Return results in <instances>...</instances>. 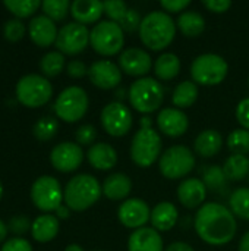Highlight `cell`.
I'll list each match as a JSON object with an SVG mask.
<instances>
[{
  "label": "cell",
  "instance_id": "1",
  "mask_svg": "<svg viewBox=\"0 0 249 251\" xmlns=\"http://www.w3.org/2000/svg\"><path fill=\"white\" fill-rule=\"evenodd\" d=\"M197 235L210 246L229 244L238 231L235 215L220 203L203 204L194 219Z\"/></svg>",
  "mask_w": 249,
  "mask_h": 251
},
{
  "label": "cell",
  "instance_id": "2",
  "mask_svg": "<svg viewBox=\"0 0 249 251\" xmlns=\"http://www.w3.org/2000/svg\"><path fill=\"white\" fill-rule=\"evenodd\" d=\"M138 32L145 47L160 51L172 44L176 35V22L164 10H154L142 18Z\"/></svg>",
  "mask_w": 249,
  "mask_h": 251
},
{
  "label": "cell",
  "instance_id": "3",
  "mask_svg": "<svg viewBox=\"0 0 249 251\" xmlns=\"http://www.w3.org/2000/svg\"><path fill=\"white\" fill-rule=\"evenodd\" d=\"M103 194L101 185L95 176L90 174H79L72 176L65 190L63 201L73 212H84L94 206Z\"/></svg>",
  "mask_w": 249,
  "mask_h": 251
},
{
  "label": "cell",
  "instance_id": "4",
  "mask_svg": "<svg viewBox=\"0 0 249 251\" xmlns=\"http://www.w3.org/2000/svg\"><path fill=\"white\" fill-rule=\"evenodd\" d=\"M128 99L131 101V106L144 115H150L160 109V106L164 101V88L163 85L151 78L144 76L138 78L129 88Z\"/></svg>",
  "mask_w": 249,
  "mask_h": 251
},
{
  "label": "cell",
  "instance_id": "5",
  "mask_svg": "<svg viewBox=\"0 0 249 251\" xmlns=\"http://www.w3.org/2000/svg\"><path fill=\"white\" fill-rule=\"evenodd\" d=\"M229 72L227 62L214 53L200 54L194 59L191 65V76L197 85L213 87L225 81Z\"/></svg>",
  "mask_w": 249,
  "mask_h": 251
},
{
  "label": "cell",
  "instance_id": "6",
  "mask_svg": "<svg viewBox=\"0 0 249 251\" xmlns=\"http://www.w3.org/2000/svg\"><path fill=\"white\" fill-rule=\"evenodd\" d=\"M163 141L153 128H141L135 132L131 143V159L139 168H150L161 156Z\"/></svg>",
  "mask_w": 249,
  "mask_h": 251
},
{
  "label": "cell",
  "instance_id": "7",
  "mask_svg": "<svg viewBox=\"0 0 249 251\" xmlns=\"http://www.w3.org/2000/svg\"><path fill=\"white\" fill-rule=\"evenodd\" d=\"M90 44L101 56H114L123 49L125 32L119 24L101 21L90 31Z\"/></svg>",
  "mask_w": 249,
  "mask_h": 251
},
{
  "label": "cell",
  "instance_id": "8",
  "mask_svg": "<svg viewBox=\"0 0 249 251\" xmlns=\"http://www.w3.org/2000/svg\"><path fill=\"white\" fill-rule=\"evenodd\" d=\"M90 106L88 94L84 88L72 85L65 88L54 101V113L59 119L73 124L81 121Z\"/></svg>",
  "mask_w": 249,
  "mask_h": 251
},
{
  "label": "cell",
  "instance_id": "9",
  "mask_svg": "<svg viewBox=\"0 0 249 251\" xmlns=\"http://www.w3.org/2000/svg\"><path fill=\"white\" fill-rule=\"evenodd\" d=\"M19 103L26 107H40L45 104L53 96V85L50 81L37 74L22 76L15 88Z\"/></svg>",
  "mask_w": 249,
  "mask_h": 251
},
{
  "label": "cell",
  "instance_id": "10",
  "mask_svg": "<svg viewBox=\"0 0 249 251\" xmlns=\"http://www.w3.org/2000/svg\"><path fill=\"white\" fill-rule=\"evenodd\" d=\"M195 168V156L186 146H172L161 153L158 169L167 179H182Z\"/></svg>",
  "mask_w": 249,
  "mask_h": 251
},
{
  "label": "cell",
  "instance_id": "11",
  "mask_svg": "<svg viewBox=\"0 0 249 251\" xmlns=\"http://www.w3.org/2000/svg\"><path fill=\"white\" fill-rule=\"evenodd\" d=\"M31 200L41 212H56L63 201L60 182L50 175L38 176L31 187Z\"/></svg>",
  "mask_w": 249,
  "mask_h": 251
},
{
  "label": "cell",
  "instance_id": "12",
  "mask_svg": "<svg viewBox=\"0 0 249 251\" xmlns=\"http://www.w3.org/2000/svg\"><path fill=\"white\" fill-rule=\"evenodd\" d=\"M101 125L104 131L112 137L126 135L134 124L132 112L122 101H112L106 104L100 115Z\"/></svg>",
  "mask_w": 249,
  "mask_h": 251
},
{
  "label": "cell",
  "instance_id": "13",
  "mask_svg": "<svg viewBox=\"0 0 249 251\" xmlns=\"http://www.w3.org/2000/svg\"><path fill=\"white\" fill-rule=\"evenodd\" d=\"M57 51L63 54H78L87 49L90 44V31L87 25L78 22L65 24L57 34L56 38Z\"/></svg>",
  "mask_w": 249,
  "mask_h": 251
},
{
  "label": "cell",
  "instance_id": "14",
  "mask_svg": "<svg viewBox=\"0 0 249 251\" xmlns=\"http://www.w3.org/2000/svg\"><path fill=\"white\" fill-rule=\"evenodd\" d=\"M117 218L125 228L136 231L144 228L145 224L151 219V209L141 199H128L119 206Z\"/></svg>",
  "mask_w": 249,
  "mask_h": 251
},
{
  "label": "cell",
  "instance_id": "15",
  "mask_svg": "<svg viewBox=\"0 0 249 251\" xmlns=\"http://www.w3.org/2000/svg\"><path fill=\"white\" fill-rule=\"evenodd\" d=\"M84 160V151L78 143H59L50 153V162L59 172H73Z\"/></svg>",
  "mask_w": 249,
  "mask_h": 251
},
{
  "label": "cell",
  "instance_id": "16",
  "mask_svg": "<svg viewBox=\"0 0 249 251\" xmlns=\"http://www.w3.org/2000/svg\"><path fill=\"white\" fill-rule=\"evenodd\" d=\"M88 78L95 87L101 90H112L120 84L122 71L114 62L103 59L94 62L88 68Z\"/></svg>",
  "mask_w": 249,
  "mask_h": 251
},
{
  "label": "cell",
  "instance_id": "17",
  "mask_svg": "<svg viewBox=\"0 0 249 251\" xmlns=\"http://www.w3.org/2000/svg\"><path fill=\"white\" fill-rule=\"evenodd\" d=\"M119 68L126 75L144 78L153 69L151 56L138 47H129L123 50L119 56Z\"/></svg>",
  "mask_w": 249,
  "mask_h": 251
},
{
  "label": "cell",
  "instance_id": "18",
  "mask_svg": "<svg viewBox=\"0 0 249 251\" xmlns=\"http://www.w3.org/2000/svg\"><path fill=\"white\" fill-rule=\"evenodd\" d=\"M157 126L167 137L176 138V137L183 135L188 131L189 119L185 115V112H182L181 109L166 107V109L160 110V113L157 116Z\"/></svg>",
  "mask_w": 249,
  "mask_h": 251
},
{
  "label": "cell",
  "instance_id": "19",
  "mask_svg": "<svg viewBox=\"0 0 249 251\" xmlns=\"http://www.w3.org/2000/svg\"><path fill=\"white\" fill-rule=\"evenodd\" d=\"M28 34L34 44L38 47H48L56 43L57 38V26L53 19L45 15L34 16L28 24Z\"/></svg>",
  "mask_w": 249,
  "mask_h": 251
},
{
  "label": "cell",
  "instance_id": "20",
  "mask_svg": "<svg viewBox=\"0 0 249 251\" xmlns=\"http://www.w3.org/2000/svg\"><path fill=\"white\" fill-rule=\"evenodd\" d=\"M178 200L186 209L201 207L207 197V187L203 179L198 178H186L178 187Z\"/></svg>",
  "mask_w": 249,
  "mask_h": 251
},
{
  "label": "cell",
  "instance_id": "21",
  "mask_svg": "<svg viewBox=\"0 0 249 251\" xmlns=\"http://www.w3.org/2000/svg\"><path fill=\"white\" fill-rule=\"evenodd\" d=\"M128 251H164L163 238L153 226L134 231L128 240Z\"/></svg>",
  "mask_w": 249,
  "mask_h": 251
},
{
  "label": "cell",
  "instance_id": "22",
  "mask_svg": "<svg viewBox=\"0 0 249 251\" xmlns=\"http://www.w3.org/2000/svg\"><path fill=\"white\" fill-rule=\"evenodd\" d=\"M103 194L112 200V201H119V200H128L131 191H132V181L126 174L116 172L109 175L103 185H101Z\"/></svg>",
  "mask_w": 249,
  "mask_h": 251
},
{
  "label": "cell",
  "instance_id": "23",
  "mask_svg": "<svg viewBox=\"0 0 249 251\" xmlns=\"http://www.w3.org/2000/svg\"><path fill=\"white\" fill-rule=\"evenodd\" d=\"M87 159L94 169L109 171L117 163V151L107 143H95L87 151Z\"/></svg>",
  "mask_w": 249,
  "mask_h": 251
},
{
  "label": "cell",
  "instance_id": "24",
  "mask_svg": "<svg viewBox=\"0 0 249 251\" xmlns=\"http://www.w3.org/2000/svg\"><path fill=\"white\" fill-rule=\"evenodd\" d=\"M70 13L78 24H94L104 13V4L98 0H75L70 4Z\"/></svg>",
  "mask_w": 249,
  "mask_h": 251
},
{
  "label": "cell",
  "instance_id": "25",
  "mask_svg": "<svg viewBox=\"0 0 249 251\" xmlns=\"http://www.w3.org/2000/svg\"><path fill=\"white\" fill-rule=\"evenodd\" d=\"M179 219L178 209L170 201H161L151 210V225L156 231L164 232L170 231Z\"/></svg>",
  "mask_w": 249,
  "mask_h": 251
},
{
  "label": "cell",
  "instance_id": "26",
  "mask_svg": "<svg viewBox=\"0 0 249 251\" xmlns=\"http://www.w3.org/2000/svg\"><path fill=\"white\" fill-rule=\"evenodd\" d=\"M59 219L56 215L51 213H44L40 215L31 226V234L32 238L38 243H48L51 240L56 238V235L59 234Z\"/></svg>",
  "mask_w": 249,
  "mask_h": 251
},
{
  "label": "cell",
  "instance_id": "27",
  "mask_svg": "<svg viewBox=\"0 0 249 251\" xmlns=\"http://www.w3.org/2000/svg\"><path fill=\"white\" fill-rule=\"evenodd\" d=\"M223 147V137L216 129H204L198 134L194 143L195 153L201 157H213L220 153Z\"/></svg>",
  "mask_w": 249,
  "mask_h": 251
},
{
  "label": "cell",
  "instance_id": "28",
  "mask_svg": "<svg viewBox=\"0 0 249 251\" xmlns=\"http://www.w3.org/2000/svg\"><path fill=\"white\" fill-rule=\"evenodd\" d=\"M176 26L186 37H200L205 29V19L197 10H185L179 15Z\"/></svg>",
  "mask_w": 249,
  "mask_h": 251
},
{
  "label": "cell",
  "instance_id": "29",
  "mask_svg": "<svg viewBox=\"0 0 249 251\" xmlns=\"http://www.w3.org/2000/svg\"><path fill=\"white\" fill-rule=\"evenodd\" d=\"M181 72V59L175 53H163L154 62V74L161 81H172Z\"/></svg>",
  "mask_w": 249,
  "mask_h": 251
},
{
  "label": "cell",
  "instance_id": "30",
  "mask_svg": "<svg viewBox=\"0 0 249 251\" xmlns=\"http://www.w3.org/2000/svg\"><path fill=\"white\" fill-rule=\"evenodd\" d=\"M198 94L200 90L194 81H182L173 90L172 101L176 106V109H188L197 101Z\"/></svg>",
  "mask_w": 249,
  "mask_h": 251
},
{
  "label": "cell",
  "instance_id": "31",
  "mask_svg": "<svg viewBox=\"0 0 249 251\" xmlns=\"http://www.w3.org/2000/svg\"><path fill=\"white\" fill-rule=\"evenodd\" d=\"M225 175L229 181H242L249 174V159L244 154H232L223 165Z\"/></svg>",
  "mask_w": 249,
  "mask_h": 251
},
{
  "label": "cell",
  "instance_id": "32",
  "mask_svg": "<svg viewBox=\"0 0 249 251\" xmlns=\"http://www.w3.org/2000/svg\"><path fill=\"white\" fill-rule=\"evenodd\" d=\"M203 182L207 187V190L213 191V193H225L229 188V179L225 175V171L222 166L213 165L208 166L204 171L203 175Z\"/></svg>",
  "mask_w": 249,
  "mask_h": 251
},
{
  "label": "cell",
  "instance_id": "33",
  "mask_svg": "<svg viewBox=\"0 0 249 251\" xmlns=\"http://www.w3.org/2000/svg\"><path fill=\"white\" fill-rule=\"evenodd\" d=\"M229 209L235 218L249 221V188L241 187L236 188L229 197Z\"/></svg>",
  "mask_w": 249,
  "mask_h": 251
},
{
  "label": "cell",
  "instance_id": "34",
  "mask_svg": "<svg viewBox=\"0 0 249 251\" xmlns=\"http://www.w3.org/2000/svg\"><path fill=\"white\" fill-rule=\"evenodd\" d=\"M65 54L60 51H48L40 60V69L45 76H57L65 69Z\"/></svg>",
  "mask_w": 249,
  "mask_h": 251
},
{
  "label": "cell",
  "instance_id": "35",
  "mask_svg": "<svg viewBox=\"0 0 249 251\" xmlns=\"http://www.w3.org/2000/svg\"><path fill=\"white\" fill-rule=\"evenodd\" d=\"M57 129H59V124H57L56 118H53V116H43V118H40L35 122L32 132H34L37 140L48 141V140H51L57 134Z\"/></svg>",
  "mask_w": 249,
  "mask_h": 251
},
{
  "label": "cell",
  "instance_id": "36",
  "mask_svg": "<svg viewBox=\"0 0 249 251\" xmlns=\"http://www.w3.org/2000/svg\"><path fill=\"white\" fill-rule=\"evenodd\" d=\"M70 1L69 0H44L41 3L43 12L45 16L50 19L56 21H63L68 13L70 12Z\"/></svg>",
  "mask_w": 249,
  "mask_h": 251
},
{
  "label": "cell",
  "instance_id": "37",
  "mask_svg": "<svg viewBox=\"0 0 249 251\" xmlns=\"http://www.w3.org/2000/svg\"><path fill=\"white\" fill-rule=\"evenodd\" d=\"M3 4L16 18L31 16L38 7H41V1L40 0H4Z\"/></svg>",
  "mask_w": 249,
  "mask_h": 251
},
{
  "label": "cell",
  "instance_id": "38",
  "mask_svg": "<svg viewBox=\"0 0 249 251\" xmlns=\"http://www.w3.org/2000/svg\"><path fill=\"white\" fill-rule=\"evenodd\" d=\"M227 147L233 154L249 153V131L248 129H235L227 137Z\"/></svg>",
  "mask_w": 249,
  "mask_h": 251
},
{
  "label": "cell",
  "instance_id": "39",
  "mask_svg": "<svg viewBox=\"0 0 249 251\" xmlns=\"http://www.w3.org/2000/svg\"><path fill=\"white\" fill-rule=\"evenodd\" d=\"M104 13L110 18V21L116 22V24H120L123 16L126 15L128 12V4L122 0H109V1H104Z\"/></svg>",
  "mask_w": 249,
  "mask_h": 251
},
{
  "label": "cell",
  "instance_id": "40",
  "mask_svg": "<svg viewBox=\"0 0 249 251\" xmlns=\"http://www.w3.org/2000/svg\"><path fill=\"white\" fill-rule=\"evenodd\" d=\"M3 35L9 41H18L25 35V24L19 18L6 21L3 26Z\"/></svg>",
  "mask_w": 249,
  "mask_h": 251
},
{
  "label": "cell",
  "instance_id": "41",
  "mask_svg": "<svg viewBox=\"0 0 249 251\" xmlns=\"http://www.w3.org/2000/svg\"><path fill=\"white\" fill-rule=\"evenodd\" d=\"M141 22H142L141 13L136 9L129 7L126 15L123 16V19H122V22L119 25L122 26L123 32H135V31H139Z\"/></svg>",
  "mask_w": 249,
  "mask_h": 251
},
{
  "label": "cell",
  "instance_id": "42",
  "mask_svg": "<svg viewBox=\"0 0 249 251\" xmlns=\"http://www.w3.org/2000/svg\"><path fill=\"white\" fill-rule=\"evenodd\" d=\"M75 138L79 146H90L97 138V129H95V126H92L90 124L81 125L75 132Z\"/></svg>",
  "mask_w": 249,
  "mask_h": 251
},
{
  "label": "cell",
  "instance_id": "43",
  "mask_svg": "<svg viewBox=\"0 0 249 251\" xmlns=\"http://www.w3.org/2000/svg\"><path fill=\"white\" fill-rule=\"evenodd\" d=\"M31 226H32L31 221L26 216H23V215L13 216L9 221V224H7V229L12 231L15 235H22V234L28 232L31 229Z\"/></svg>",
  "mask_w": 249,
  "mask_h": 251
},
{
  "label": "cell",
  "instance_id": "44",
  "mask_svg": "<svg viewBox=\"0 0 249 251\" xmlns=\"http://www.w3.org/2000/svg\"><path fill=\"white\" fill-rule=\"evenodd\" d=\"M0 251H32V247H31L29 241H26L25 238L15 237V238L7 240L1 246V250Z\"/></svg>",
  "mask_w": 249,
  "mask_h": 251
},
{
  "label": "cell",
  "instance_id": "45",
  "mask_svg": "<svg viewBox=\"0 0 249 251\" xmlns=\"http://www.w3.org/2000/svg\"><path fill=\"white\" fill-rule=\"evenodd\" d=\"M163 10L166 13H178V12H185V9L191 4V0H161L160 1Z\"/></svg>",
  "mask_w": 249,
  "mask_h": 251
},
{
  "label": "cell",
  "instance_id": "46",
  "mask_svg": "<svg viewBox=\"0 0 249 251\" xmlns=\"http://www.w3.org/2000/svg\"><path fill=\"white\" fill-rule=\"evenodd\" d=\"M236 119L244 129L249 131V97L241 100L236 106Z\"/></svg>",
  "mask_w": 249,
  "mask_h": 251
},
{
  "label": "cell",
  "instance_id": "47",
  "mask_svg": "<svg viewBox=\"0 0 249 251\" xmlns=\"http://www.w3.org/2000/svg\"><path fill=\"white\" fill-rule=\"evenodd\" d=\"M204 7L213 13H225L232 7V1L230 0H204L203 1Z\"/></svg>",
  "mask_w": 249,
  "mask_h": 251
},
{
  "label": "cell",
  "instance_id": "48",
  "mask_svg": "<svg viewBox=\"0 0 249 251\" xmlns=\"http://www.w3.org/2000/svg\"><path fill=\"white\" fill-rule=\"evenodd\" d=\"M66 72L72 78H82L88 75V68L82 60H70L66 65Z\"/></svg>",
  "mask_w": 249,
  "mask_h": 251
},
{
  "label": "cell",
  "instance_id": "49",
  "mask_svg": "<svg viewBox=\"0 0 249 251\" xmlns=\"http://www.w3.org/2000/svg\"><path fill=\"white\" fill-rule=\"evenodd\" d=\"M166 251H195L189 244L183 243V241H176V243H172Z\"/></svg>",
  "mask_w": 249,
  "mask_h": 251
},
{
  "label": "cell",
  "instance_id": "50",
  "mask_svg": "<svg viewBox=\"0 0 249 251\" xmlns=\"http://www.w3.org/2000/svg\"><path fill=\"white\" fill-rule=\"evenodd\" d=\"M69 215H70V209L65 204H62L57 210H56V216H57V219H68L69 218Z\"/></svg>",
  "mask_w": 249,
  "mask_h": 251
},
{
  "label": "cell",
  "instance_id": "51",
  "mask_svg": "<svg viewBox=\"0 0 249 251\" xmlns=\"http://www.w3.org/2000/svg\"><path fill=\"white\" fill-rule=\"evenodd\" d=\"M238 251H249V231L241 238L239 241V249Z\"/></svg>",
  "mask_w": 249,
  "mask_h": 251
},
{
  "label": "cell",
  "instance_id": "52",
  "mask_svg": "<svg viewBox=\"0 0 249 251\" xmlns=\"http://www.w3.org/2000/svg\"><path fill=\"white\" fill-rule=\"evenodd\" d=\"M7 237V225L0 219V241H3Z\"/></svg>",
  "mask_w": 249,
  "mask_h": 251
},
{
  "label": "cell",
  "instance_id": "53",
  "mask_svg": "<svg viewBox=\"0 0 249 251\" xmlns=\"http://www.w3.org/2000/svg\"><path fill=\"white\" fill-rule=\"evenodd\" d=\"M139 124H141V128H153V126H151L153 121H151V118H150V116H144V118H141Z\"/></svg>",
  "mask_w": 249,
  "mask_h": 251
},
{
  "label": "cell",
  "instance_id": "54",
  "mask_svg": "<svg viewBox=\"0 0 249 251\" xmlns=\"http://www.w3.org/2000/svg\"><path fill=\"white\" fill-rule=\"evenodd\" d=\"M65 251H84V249H82L79 244H69V246L65 249Z\"/></svg>",
  "mask_w": 249,
  "mask_h": 251
},
{
  "label": "cell",
  "instance_id": "55",
  "mask_svg": "<svg viewBox=\"0 0 249 251\" xmlns=\"http://www.w3.org/2000/svg\"><path fill=\"white\" fill-rule=\"evenodd\" d=\"M123 93H125V90H123V88L117 90V91H116V97H117V99H122V97H123Z\"/></svg>",
  "mask_w": 249,
  "mask_h": 251
},
{
  "label": "cell",
  "instance_id": "56",
  "mask_svg": "<svg viewBox=\"0 0 249 251\" xmlns=\"http://www.w3.org/2000/svg\"><path fill=\"white\" fill-rule=\"evenodd\" d=\"M1 196H3V185H1V182H0V199H1Z\"/></svg>",
  "mask_w": 249,
  "mask_h": 251
},
{
  "label": "cell",
  "instance_id": "57",
  "mask_svg": "<svg viewBox=\"0 0 249 251\" xmlns=\"http://www.w3.org/2000/svg\"><path fill=\"white\" fill-rule=\"evenodd\" d=\"M248 84H249V76H248Z\"/></svg>",
  "mask_w": 249,
  "mask_h": 251
}]
</instances>
